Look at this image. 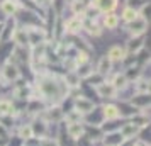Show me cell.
I'll return each mask as SVG.
<instances>
[{
	"mask_svg": "<svg viewBox=\"0 0 151 146\" xmlns=\"http://www.w3.org/2000/svg\"><path fill=\"white\" fill-rule=\"evenodd\" d=\"M37 88H39V93H41L44 99H48L51 102H56L63 99L65 92L68 90V87L65 83V80H58L56 77H51V75H44L37 80Z\"/></svg>",
	"mask_w": 151,
	"mask_h": 146,
	"instance_id": "6da1fadb",
	"label": "cell"
},
{
	"mask_svg": "<svg viewBox=\"0 0 151 146\" xmlns=\"http://www.w3.org/2000/svg\"><path fill=\"white\" fill-rule=\"evenodd\" d=\"M21 77V71L17 68V65L12 61H7L2 70H0V80H2V85H7V83H12L15 82L17 78Z\"/></svg>",
	"mask_w": 151,
	"mask_h": 146,
	"instance_id": "7a4b0ae2",
	"label": "cell"
},
{
	"mask_svg": "<svg viewBox=\"0 0 151 146\" xmlns=\"http://www.w3.org/2000/svg\"><path fill=\"white\" fill-rule=\"evenodd\" d=\"M26 29V34H27V41L31 46H37V44H42L46 41V31L44 29H39V27H34V26H27Z\"/></svg>",
	"mask_w": 151,
	"mask_h": 146,
	"instance_id": "3957f363",
	"label": "cell"
},
{
	"mask_svg": "<svg viewBox=\"0 0 151 146\" xmlns=\"http://www.w3.org/2000/svg\"><path fill=\"white\" fill-rule=\"evenodd\" d=\"M126 29H127V32L131 36H143L146 32V29H148V21L137 15L134 21H131L126 24Z\"/></svg>",
	"mask_w": 151,
	"mask_h": 146,
	"instance_id": "277c9868",
	"label": "cell"
},
{
	"mask_svg": "<svg viewBox=\"0 0 151 146\" xmlns=\"http://www.w3.org/2000/svg\"><path fill=\"white\" fill-rule=\"evenodd\" d=\"M82 29H83V15H75V17L68 19L66 24H65V31L68 34H76Z\"/></svg>",
	"mask_w": 151,
	"mask_h": 146,
	"instance_id": "5b68a950",
	"label": "cell"
},
{
	"mask_svg": "<svg viewBox=\"0 0 151 146\" xmlns=\"http://www.w3.org/2000/svg\"><path fill=\"white\" fill-rule=\"evenodd\" d=\"M93 109H95V104H93L92 100H88V99H85V97H76L75 111L78 112V114H90Z\"/></svg>",
	"mask_w": 151,
	"mask_h": 146,
	"instance_id": "8992f818",
	"label": "cell"
},
{
	"mask_svg": "<svg viewBox=\"0 0 151 146\" xmlns=\"http://www.w3.org/2000/svg\"><path fill=\"white\" fill-rule=\"evenodd\" d=\"M144 46V37L143 36H132L129 41H127V46H126V53L129 55H136L139 53Z\"/></svg>",
	"mask_w": 151,
	"mask_h": 146,
	"instance_id": "52a82bcc",
	"label": "cell"
},
{
	"mask_svg": "<svg viewBox=\"0 0 151 146\" xmlns=\"http://www.w3.org/2000/svg\"><path fill=\"white\" fill-rule=\"evenodd\" d=\"M19 7H21L19 0H2V4H0L2 14L7 15V17H12V15L19 10Z\"/></svg>",
	"mask_w": 151,
	"mask_h": 146,
	"instance_id": "ba28073f",
	"label": "cell"
},
{
	"mask_svg": "<svg viewBox=\"0 0 151 146\" xmlns=\"http://www.w3.org/2000/svg\"><path fill=\"white\" fill-rule=\"evenodd\" d=\"M15 19L14 17H9L7 24L4 22V27H2V34H0V41H9V39H12V36H14V31H15Z\"/></svg>",
	"mask_w": 151,
	"mask_h": 146,
	"instance_id": "9c48e42d",
	"label": "cell"
},
{
	"mask_svg": "<svg viewBox=\"0 0 151 146\" xmlns=\"http://www.w3.org/2000/svg\"><path fill=\"white\" fill-rule=\"evenodd\" d=\"M116 88H114V85L110 83V82H102L100 85H97V93L100 95V97H107V99H112L116 97Z\"/></svg>",
	"mask_w": 151,
	"mask_h": 146,
	"instance_id": "30bf717a",
	"label": "cell"
},
{
	"mask_svg": "<svg viewBox=\"0 0 151 146\" xmlns=\"http://www.w3.org/2000/svg\"><path fill=\"white\" fill-rule=\"evenodd\" d=\"M126 56H127V53H126V49L121 48V46H112V48L109 49V53H107V58H109L112 63L114 61H124Z\"/></svg>",
	"mask_w": 151,
	"mask_h": 146,
	"instance_id": "8fae6325",
	"label": "cell"
},
{
	"mask_svg": "<svg viewBox=\"0 0 151 146\" xmlns=\"http://www.w3.org/2000/svg\"><path fill=\"white\" fill-rule=\"evenodd\" d=\"M92 5H95L104 14H109V12H112L117 7V0H95Z\"/></svg>",
	"mask_w": 151,
	"mask_h": 146,
	"instance_id": "7c38bea8",
	"label": "cell"
},
{
	"mask_svg": "<svg viewBox=\"0 0 151 146\" xmlns=\"http://www.w3.org/2000/svg\"><path fill=\"white\" fill-rule=\"evenodd\" d=\"M110 70H112V61L107 58V55L102 56V58L99 60V65H97V73L102 75V77H105V75L110 73Z\"/></svg>",
	"mask_w": 151,
	"mask_h": 146,
	"instance_id": "4fadbf2b",
	"label": "cell"
},
{
	"mask_svg": "<svg viewBox=\"0 0 151 146\" xmlns=\"http://www.w3.org/2000/svg\"><path fill=\"white\" fill-rule=\"evenodd\" d=\"M68 136L73 139H80L82 136H85V127L82 122H71L68 126Z\"/></svg>",
	"mask_w": 151,
	"mask_h": 146,
	"instance_id": "5bb4252c",
	"label": "cell"
},
{
	"mask_svg": "<svg viewBox=\"0 0 151 146\" xmlns=\"http://www.w3.org/2000/svg\"><path fill=\"white\" fill-rule=\"evenodd\" d=\"M12 39H14V42L19 46V48H22V46H27V44H29L27 34H26V29H24V27L15 29V31H14V36H12Z\"/></svg>",
	"mask_w": 151,
	"mask_h": 146,
	"instance_id": "9a60e30c",
	"label": "cell"
},
{
	"mask_svg": "<svg viewBox=\"0 0 151 146\" xmlns=\"http://www.w3.org/2000/svg\"><path fill=\"white\" fill-rule=\"evenodd\" d=\"M121 136H122L124 139H131V138H134V136H137V132H139V127L134 124H124L122 127H121Z\"/></svg>",
	"mask_w": 151,
	"mask_h": 146,
	"instance_id": "2e32d148",
	"label": "cell"
},
{
	"mask_svg": "<svg viewBox=\"0 0 151 146\" xmlns=\"http://www.w3.org/2000/svg\"><path fill=\"white\" fill-rule=\"evenodd\" d=\"M102 114L105 119H109V121H112V119H117L119 116H121V111H119V107H116V105H104L102 107Z\"/></svg>",
	"mask_w": 151,
	"mask_h": 146,
	"instance_id": "e0dca14e",
	"label": "cell"
},
{
	"mask_svg": "<svg viewBox=\"0 0 151 146\" xmlns=\"http://www.w3.org/2000/svg\"><path fill=\"white\" fill-rule=\"evenodd\" d=\"M134 90L137 93H150V80L146 78H137L134 82Z\"/></svg>",
	"mask_w": 151,
	"mask_h": 146,
	"instance_id": "ac0fdd59",
	"label": "cell"
},
{
	"mask_svg": "<svg viewBox=\"0 0 151 146\" xmlns=\"http://www.w3.org/2000/svg\"><path fill=\"white\" fill-rule=\"evenodd\" d=\"M110 83L114 85V88H116V90H124V88L127 87V83H129V82H127V78L124 77V73H117Z\"/></svg>",
	"mask_w": 151,
	"mask_h": 146,
	"instance_id": "d6986e66",
	"label": "cell"
},
{
	"mask_svg": "<svg viewBox=\"0 0 151 146\" xmlns=\"http://www.w3.org/2000/svg\"><path fill=\"white\" fill-rule=\"evenodd\" d=\"M65 83H66V87H78V85H80V77L76 75L75 70H70L68 73H66Z\"/></svg>",
	"mask_w": 151,
	"mask_h": 146,
	"instance_id": "ffe728a7",
	"label": "cell"
},
{
	"mask_svg": "<svg viewBox=\"0 0 151 146\" xmlns=\"http://www.w3.org/2000/svg\"><path fill=\"white\" fill-rule=\"evenodd\" d=\"M117 24H119V17H117L114 12H109V14H105L104 17V26L107 29H116Z\"/></svg>",
	"mask_w": 151,
	"mask_h": 146,
	"instance_id": "44dd1931",
	"label": "cell"
},
{
	"mask_svg": "<svg viewBox=\"0 0 151 146\" xmlns=\"http://www.w3.org/2000/svg\"><path fill=\"white\" fill-rule=\"evenodd\" d=\"M83 29H87L88 31V34H92V36H100V32H102V29L97 26L95 22H92L90 19H83Z\"/></svg>",
	"mask_w": 151,
	"mask_h": 146,
	"instance_id": "7402d4cb",
	"label": "cell"
},
{
	"mask_svg": "<svg viewBox=\"0 0 151 146\" xmlns=\"http://www.w3.org/2000/svg\"><path fill=\"white\" fill-rule=\"evenodd\" d=\"M122 141L124 138L121 136V132H114V134H109L105 138V146H121Z\"/></svg>",
	"mask_w": 151,
	"mask_h": 146,
	"instance_id": "603a6c76",
	"label": "cell"
},
{
	"mask_svg": "<svg viewBox=\"0 0 151 146\" xmlns=\"http://www.w3.org/2000/svg\"><path fill=\"white\" fill-rule=\"evenodd\" d=\"M70 9L73 10V14H75V15H83V14H85L87 5L83 4L82 0H71V2H70Z\"/></svg>",
	"mask_w": 151,
	"mask_h": 146,
	"instance_id": "cb8c5ba5",
	"label": "cell"
},
{
	"mask_svg": "<svg viewBox=\"0 0 151 146\" xmlns=\"http://www.w3.org/2000/svg\"><path fill=\"white\" fill-rule=\"evenodd\" d=\"M132 105L136 107H148L150 105V95L148 93H137L136 99H132Z\"/></svg>",
	"mask_w": 151,
	"mask_h": 146,
	"instance_id": "d4e9b609",
	"label": "cell"
},
{
	"mask_svg": "<svg viewBox=\"0 0 151 146\" xmlns=\"http://www.w3.org/2000/svg\"><path fill=\"white\" fill-rule=\"evenodd\" d=\"M76 75L80 77V80L82 78H88L92 73H93V70H92V66H90L88 63H85V65H80V66H76Z\"/></svg>",
	"mask_w": 151,
	"mask_h": 146,
	"instance_id": "484cf974",
	"label": "cell"
},
{
	"mask_svg": "<svg viewBox=\"0 0 151 146\" xmlns=\"http://www.w3.org/2000/svg\"><path fill=\"white\" fill-rule=\"evenodd\" d=\"M14 112V105L10 100H0V116H12Z\"/></svg>",
	"mask_w": 151,
	"mask_h": 146,
	"instance_id": "4316f807",
	"label": "cell"
},
{
	"mask_svg": "<svg viewBox=\"0 0 151 146\" xmlns=\"http://www.w3.org/2000/svg\"><path fill=\"white\" fill-rule=\"evenodd\" d=\"M31 129H32V136H37L39 134V138H44V134H46V122L36 121L34 126H31Z\"/></svg>",
	"mask_w": 151,
	"mask_h": 146,
	"instance_id": "83f0119b",
	"label": "cell"
},
{
	"mask_svg": "<svg viewBox=\"0 0 151 146\" xmlns=\"http://www.w3.org/2000/svg\"><path fill=\"white\" fill-rule=\"evenodd\" d=\"M46 114H48L49 121H55V122H58V121L63 119V111L60 109V107H51L49 111H46Z\"/></svg>",
	"mask_w": 151,
	"mask_h": 146,
	"instance_id": "f1b7e54d",
	"label": "cell"
},
{
	"mask_svg": "<svg viewBox=\"0 0 151 146\" xmlns=\"http://www.w3.org/2000/svg\"><path fill=\"white\" fill-rule=\"evenodd\" d=\"M136 17H137V10H134V9L126 7L122 10V19L126 21V24H127V22H131V21H134Z\"/></svg>",
	"mask_w": 151,
	"mask_h": 146,
	"instance_id": "f546056e",
	"label": "cell"
},
{
	"mask_svg": "<svg viewBox=\"0 0 151 146\" xmlns=\"http://www.w3.org/2000/svg\"><path fill=\"white\" fill-rule=\"evenodd\" d=\"M14 95L17 99H27L29 95H31V90H29V87L22 85V87H19V88H15L14 90Z\"/></svg>",
	"mask_w": 151,
	"mask_h": 146,
	"instance_id": "4dcf8cb0",
	"label": "cell"
},
{
	"mask_svg": "<svg viewBox=\"0 0 151 146\" xmlns=\"http://www.w3.org/2000/svg\"><path fill=\"white\" fill-rule=\"evenodd\" d=\"M19 138L26 139V141L32 138V129H31V126H22L21 129H19Z\"/></svg>",
	"mask_w": 151,
	"mask_h": 146,
	"instance_id": "1f68e13d",
	"label": "cell"
},
{
	"mask_svg": "<svg viewBox=\"0 0 151 146\" xmlns=\"http://www.w3.org/2000/svg\"><path fill=\"white\" fill-rule=\"evenodd\" d=\"M88 80H90V83L92 85H95L97 87V85H100L104 82V77L102 75H99V73H92V75L88 77Z\"/></svg>",
	"mask_w": 151,
	"mask_h": 146,
	"instance_id": "d6a6232c",
	"label": "cell"
},
{
	"mask_svg": "<svg viewBox=\"0 0 151 146\" xmlns=\"http://www.w3.org/2000/svg\"><path fill=\"white\" fill-rule=\"evenodd\" d=\"M144 4V0H127L126 2V7H131L134 10H139V7Z\"/></svg>",
	"mask_w": 151,
	"mask_h": 146,
	"instance_id": "836d02e7",
	"label": "cell"
},
{
	"mask_svg": "<svg viewBox=\"0 0 151 146\" xmlns=\"http://www.w3.org/2000/svg\"><path fill=\"white\" fill-rule=\"evenodd\" d=\"M80 117H82V114H78L76 111L66 116V119H70V124H71V122H80Z\"/></svg>",
	"mask_w": 151,
	"mask_h": 146,
	"instance_id": "e575fe53",
	"label": "cell"
},
{
	"mask_svg": "<svg viewBox=\"0 0 151 146\" xmlns=\"http://www.w3.org/2000/svg\"><path fill=\"white\" fill-rule=\"evenodd\" d=\"M9 136V131H7V127L5 126H2L0 124V139H7Z\"/></svg>",
	"mask_w": 151,
	"mask_h": 146,
	"instance_id": "d590c367",
	"label": "cell"
},
{
	"mask_svg": "<svg viewBox=\"0 0 151 146\" xmlns=\"http://www.w3.org/2000/svg\"><path fill=\"white\" fill-rule=\"evenodd\" d=\"M41 146H58V143H56V141H53V139H42Z\"/></svg>",
	"mask_w": 151,
	"mask_h": 146,
	"instance_id": "8d00e7d4",
	"label": "cell"
},
{
	"mask_svg": "<svg viewBox=\"0 0 151 146\" xmlns=\"http://www.w3.org/2000/svg\"><path fill=\"white\" fill-rule=\"evenodd\" d=\"M32 2H34L37 7H44V5H48L49 4V0H32Z\"/></svg>",
	"mask_w": 151,
	"mask_h": 146,
	"instance_id": "74e56055",
	"label": "cell"
},
{
	"mask_svg": "<svg viewBox=\"0 0 151 146\" xmlns=\"http://www.w3.org/2000/svg\"><path fill=\"white\" fill-rule=\"evenodd\" d=\"M83 4H85V5H92V4H93V2H95V0H82Z\"/></svg>",
	"mask_w": 151,
	"mask_h": 146,
	"instance_id": "f35d334b",
	"label": "cell"
}]
</instances>
